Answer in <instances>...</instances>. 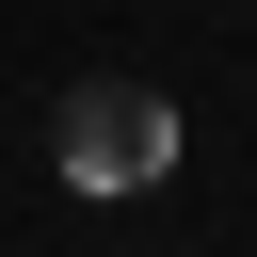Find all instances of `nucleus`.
<instances>
[{
    "mask_svg": "<svg viewBox=\"0 0 257 257\" xmlns=\"http://www.w3.org/2000/svg\"><path fill=\"white\" fill-rule=\"evenodd\" d=\"M48 161H64V193H161L177 177V96L161 80H80Z\"/></svg>",
    "mask_w": 257,
    "mask_h": 257,
    "instance_id": "nucleus-1",
    "label": "nucleus"
}]
</instances>
